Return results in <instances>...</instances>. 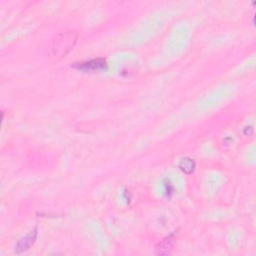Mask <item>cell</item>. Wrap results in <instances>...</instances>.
Returning <instances> with one entry per match:
<instances>
[{
    "instance_id": "6da1fadb",
    "label": "cell",
    "mask_w": 256,
    "mask_h": 256,
    "mask_svg": "<svg viewBox=\"0 0 256 256\" xmlns=\"http://www.w3.org/2000/svg\"><path fill=\"white\" fill-rule=\"evenodd\" d=\"M77 38V34L73 31L62 32L58 34L52 41L51 50L53 55L59 57L66 56L75 46Z\"/></svg>"
},
{
    "instance_id": "7a4b0ae2",
    "label": "cell",
    "mask_w": 256,
    "mask_h": 256,
    "mask_svg": "<svg viewBox=\"0 0 256 256\" xmlns=\"http://www.w3.org/2000/svg\"><path fill=\"white\" fill-rule=\"evenodd\" d=\"M72 66L74 68L78 69V70H81V71L94 72V71L107 70L108 64L104 58H96V59H91L89 61L74 63Z\"/></svg>"
},
{
    "instance_id": "3957f363",
    "label": "cell",
    "mask_w": 256,
    "mask_h": 256,
    "mask_svg": "<svg viewBox=\"0 0 256 256\" xmlns=\"http://www.w3.org/2000/svg\"><path fill=\"white\" fill-rule=\"evenodd\" d=\"M37 235H38V229H37V227H34V229L31 230L25 237H23L22 239H20L17 242V244L15 246V253L20 254V253H22V252L28 250L34 244V242L37 238Z\"/></svg>"
},
{
    "instance_id": "277c9868",
    "label": "cell",
    "mask_w": 256,
    "mask_h": 256,
    "mask_svg": "<svg viewBox=\"0 0 256 256\" xmlns=\"http://www.w3.org/2000/svg\"><path fill=\"white\" fill-rule=\"evenodd\" d=\"M175 233L170 234L169 236L162 239L157 245H156V253L158 255H168L171 253L174 244H175V238H174Z\"/></svg>"
},
{
    "instance_id": "5b68a950",
    "label": "cell",
    "mask_w": 256,
    "mask_h": 256,
    "mask_svg": "<svg viewBox=\"0 0 256 256\" xmlns=\"http://www.w3.org/2000/svg\"><path fill=\"white\" fill-rule=\"evenodd\" d=\"M195 165H196V163H195L194 159L185 157V158L181 159V161L178 164V167L180 168L181 171L184 172L185 174H191L192 172L194 171Z\"/></svg>"
},
{
    "instance_id": "8992f818",
    "label": "cell",
    "mask_w": 256,
    "mask_h": 256,
    "mask_svg": "<svg viewBox=\"0 0 256 256\" xmlns=\"http://www.w3.org/2000/svg\"><path fill=\"white\" fill-rule=\"evenodd\" d=\"M163 185H164V189H165V194L168 198L171 197L174 193V187L172 185V183L170 182V180L168 178L164 179L163 181Z\"/></svg>"
}]
</instances>
